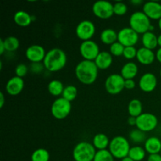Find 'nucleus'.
Returning a JSON list of instances; mask_svg holds the SVG:
<instances>
[{
    "mask_svg": "<svg viewBox=\"0 0 161 161\" xmlns=\"http://www.w3.org/2000/svg\"><path fill=\"white\" fill-rule=\"evenodd\" d=\"M158 26H159V28H160L161 31V18L158 20Z\"/></svg>",
    "mask_w": 161,
    "mask_h": 161,
    "instance_id": "47",
    "label": "nucleus"
},
{
    "mask_svg": "<svg viewBox=\"0 0 161 161\" xmlns=\"http://www.w3.org/2000/svg\"><path fill=\"white\" fill-rule=\"evenodd\" d=\"M72 110V104L70 102L62 97H58L52 103L50 112L52 116L57 119H63L67 117Z\"/></svg>",
    "mask_w": 161,
    "mask_h": 161,
    "instance_id": "6",
    "label": "nucleus"
},
{
    "mask_svg": "<svg viewBox=\"0 0 161 161\" xmlns=\"http://www.w3.org/2000/svg\"><path fill=\"white\" fill-rule=\"evenodd\" d=\"M130 28L135 30L138 35L144 34L149 31L151 25L150 19L143 13V11H135L129 18Z\"/></svg>",
    "mask_w": 161,
    "mask_h": 161,
    "instance_id": "5",
    "label": "nucleus"
},
{
    "mask_svg": "<svg viewBox=\"0 0 161 161\" xmlns=\"http://www.w3.org/2000/svg\"><path fill=\"white\" fill-rule=\"evenodd\" d=\"M124 48H125V47L117 41V42H114V43H113L112 45H110L109 52L113 56H122V55L124 54Z\"/></svg>",
    "mask_w": 161,
    "mask_h": 161,
    "instance_id": "33",
    "label": "nucleus"
},
{
    "mask_svg": "<svg viewBox=\"0 0 161 161\" xmlns=\"http://www.w3.org/2000/svg\"><path fill=\"white\" fill-rule=\"evenodd\" d=\"M113 12L117 16H123L127 12V6L124 2L118 1L113 4Z\"/></svg>",
    "mask_w": 161,
    "mask_h": 161,
    "instance_id": "34",
    "label": "nucleus"
},
{
    "mask_svg": "<svg viewBox=\"0 0 161 161\" xmlns=\"http://www.w3.org/2000/svg\"><path fill=\"white\" fill-rule=\"evenodd\" d=\"M160 155H161V150H160Z\"/></svg>",
    "mask_w": 161,
    "mask_h": 161,
    "instance_id": "49",
    "label": "nucleus"
},
{
    "mask_svg": "<svg viewBox=\"0 0 161 161\" xmlns=\"http://www.w3.org/2000/svg\"><path fill=\"white\" fill-rule=\"evenodd\" d=\"M64 89V84H63L62 82L58 80H51L47 86V90H48L49 93L54 97L62 95Z\"/></svg>",
    "mask_w": 161,
    "mask_h": 161,
    "instance_id": "26",
    "label": "nucleus"
},
{
    "mask_svg": "<svg viewBox=\"0 0 161 161\" xmlns=\"http://www.w3.org/2000/svg\"><path fill=\"white\" fill-rule=\"evenodd\" d=\"M14 20L18 26L28 27L32 22V16L25 10H18L14 14Z\"/></svg>",
    "mask_w": 161,
    "mask_h": 161,
    "instance_id": "21",
    "label": "nucleus"
},
{
    "mask_svg": "<svg viewBox=\"0 0 161 161\" xmlns=\"http://www.w3.org/2000/svg\"><path fill=\"white\" fill-rule=\"evenodd\" d=\"M28 70H29V69H28V67L25 64H23V63L18 64L15 68L16 76H18L20 78L23 79L27 75Z\"/></svg>",
    "mask_w": 161,
    "mask_h": 161,
    "instance_id": "35",
    "label": "nucleus"
},
{
    "mask_svg": "<svg viewBox=\"0 0 161 161\" xmlns=\"http://www.w3.org/2000/svg\"><path fill=\"white\" fill-rule=\"evenodd\" d=\"M158 36H156L153 31H147L144 33L142 36V42L143 47L149 49V50H154L158 46Z\"/></svg>",
    "mask_w": 161,
    "mask_h": 161,
    "instance_id": "22",
    "label": "nucleus"
},
{
    "mask_svg": "<svg viewBox=\"0 0 161 161\" xmlns=\"http://www.w3.org/2000/svg\"><path fill=\"white\" fill-rule=\"evenodd\" d=\"M146 151L144 148L139 146H135L130 147L128 153V157H130L134 161H142L146 157Z\"/></svg>",
    "mask_w": 161,
    "mask_h": 161,
    "instance_id": "27",
    "label": "nucleus"
},
{
    "mask_svg": "<svg viewBox=\"0 0 161 161\" xmlns=\"http://www.w3.org/2000/svg\"><path fill=\"white\" fill-rule=\"evenodd\" d=\"M147 161H161L160 153L149 154V157H148Z\"/></svg>",
    "mask_w": 161,
    "mask_h": 161,
    "instance_id": "39",
    "label": "nucleus"
},
{
    "mask_svg": "<svg viewBox=\"0 0 161 161\" xmlns=\"http://www.w3.org/2000/svg\"><path fill=\"white\" fill-rule=\"evenodd\" d=\"M50 158V153L46 149L42 148L36 149L31 156V161H49Z\"/></svg>",
    "mask_w": 161,
    "mask_h": 161,
    "instance_id": "29",
    "label": "nucleus"
},
{
    "mask_svg": "<svg viewBox=\"0 0 161 161\" xmlns=\"http://www.w3.org/2000/svg\"><path fill=\"white\" fill-rule=\"evenodd\" d=\"M25 87V82L22 78L13 76L9 79L6 84V91L11 96H17L20 94Z\"/></svg>",
    "mask_w": 161,
    "mask_h": 161,
    "instance_id": "16",
    "label": "nucleus"
},
{
    "mask_svg": "<svg viewBox=\"0 0 161 161\" xmlns=\"http://www.w3.org/2000/svg\"><path fill=\"white\" fill-rule=\"evenodd\" d=\"M97 153L92 143L80 142L72 150V157L75 161H93Z\"/></svg>",
    "mask_w": 161,
    "mask_h": 161,
    "instance_id": "4",
    "label": "nucleus"
},
{
    "mask_svg": "<svg viewBox=\"0 0 161 161\" xmlns=\"http://www.w3.org/2000/svg\"><path fill=\"white\" fill-rule=\"evenodd\" d=\"M110 140L108 137L105 134L98 133L94 135L93 138L92 144L97 150H103V149H107L109 146Z\"/></svg>",
    "mask_w": 161,
    "mask_h": 161,
    "instance_id": "24",
    "label": "nucleus"
},
{
    "mask_svg": "<svg viewBox=\"0 0 161 161\" xmlns=\"http://www.w3.org/2000/svg\"><path fill=\"white\" fill-rule=\"evenodd\" d=\"M130 149V143L125 137L116 136L110 140L108 150L114 158L123 160L128 157Z\"/></svg>",
    "mask_w": 161,
    "mask_h": 161,
    "instance_id": "3",
    "label": "nucleus"
},
{
    "mask_svg": "<svg viewBox=\"0 0 161 161\" xmlns=\"http://www.w3.org/2000/svg\"><path fill=\"white\" fill-rule=\"evenodd\" d=\"M138 50L135 48V47H126L124 48V54L123 56L127 60H132L137 57Z\"/></svg>",
    "mask_w": 161,
    "mask_h": 161,
    "instance_id": "36",
    "label": "nucleus"
},
{
    "mask_svg": "<svg viewBox=\"0 0 161 161\" xmlns=\"http://www.w3.org/2000/svg\"><path fill=\"white\" fill-rule=\"evenodd\" d=\"M45 69L43 65V63H31V65H30V70L31 72L36 74H39L40 72H42L43 71V69Z\"/></svg>",
    "mask_w": 161,
    "mask_h": 161,
    "instance_id": "37",
    "label": "nucleus"
},
{
    "mask_svg": "<svg viewBox=\"0 0 161 161\" xmlns=\"http://www.w3.org/2000/svg\"><path fill=\"white\" fill-rule=\"evenodd\" d=\"M45 49L39 44H32L25 50V57L31 63H39L43 61L46 56Z\"/></svg>",
    "mask_w": 161,
    "mask_h": 161,
    "instance_id": "13",
    "label": "nucleus"
},
{
    "mask_svg": "<svg viewBox=\"0 0 161 161\" xmlns=\"http://www.w3.org/2000/svg\"><path fill=\"white\" fill-rule=\"evenodd\" d=\"M100 39L104 44L112 45L118 41V32L113 28H105L101 32Z\"/></svg>",
    "mask_w": 161,
    "mask_h": 161,
    "instance_id": "23",
    "label": "nucleus"
},
{
    "mask_svg": "<svg viewBox=\"0 0 161 161\" xmlns=\"http://www.w3.org/2000/svg\"><path fill=\"white\" fill-rule=\"evenodd\" d=\"M127 122L128 124L130 126H136V122H137V118L133 117V116H130L127 119Z\"/></svg>",
    "mask_w": 161,
    "mask_h": 161,
    "instance_id": "40",
    "label": "nucleus"
},
{
    "mask_svg": "<svg viewBox=\"0 0 161 161\" xmlns=\"http://www.w3.org/2000/svg\"><path fill=\"white\" fill-rule=\"evenodd\" d=\"M98 70L94 61L83 60L75 66V74L80 83L84 85H91L97 80Z\"/></svg>",
    "mask_w": 161,
    "mask_h": 161,
    "instance_id": "1",
    "label": "nucleus"
},
{
    "mask_svg": "<svg viewBox=\"0 0 161 161\" xmlns=\"http://www.w3.org/2000/svg\"><path fill=\"white\" fill-rule=\"evenodd\" d=\"M93 161H114V157L108 149L97 150Z\"/></svg>",
    "mask_w": 161,
    "mask_h": 161,
    "instance_id": "32",
    "label": "nucleus"
},
{
    "mask_svg": "<svg viewBox=\"0 0 161 161\" xmlns=\"http://www.w3.org/2000/svg\"><path fill=\"white\" fill-rule=\"evenodd\" d=\"M138 86L140 89L144 92H152L157 86V76L152 72H146L143 74L138 82Z\"/></svg>",
    "mask_w": 161,
    "mask_h": 161,
    "instance_id": "14",
    "label": "nucleus"
},
{
    "mask_svg": "<svg viewBox=\"0 0 161 161\" xmlns=\"http://www.w3.org/2000/svg\"><path fill=\"white\" fill-rule=\"evenodd\" d=\"M138 34L130 27H125L118 32V42L124 47H135L138 42Z\"/></svg>",
    "mask_w": 161,
    "mask_h": 161,
    "instance_id": "12",
    "label": "nucleus"
},
{
    "mask_svg": "<svg viewBox=\"0 0 161 161\" xmlns=\"http://www.w3.org/2000/svg\"><path fill=\"white\" fill-rule=\"evenodd\" d=\"M95 25L89 20H82L75 28V34L77 37L83 41L91 40L95 34Z\"/></svg>",
    "mask_w": 161,
    "mask_h": 161,
    "instance_id": "11",
    "label": "nucleus"
},
{
    "mask_svg": "<svg viewBox=\"0 0 161 161\" xmlns=\"http://www.w3.org/2000/svg\"><path fill=\"white\" fill-rule=\"evenodd\" d=\"M158 119L157 116L150 113H143L137 117L136 127L143 132H149L157 128Z\"/></svg>",
    "mask_w": 161,
    "mask_h": 161,
    "instance_id": "7",
    "label": "nucleus"
},
{
    "mask_svg": "<svg viewBox=\"0 0 161 161\" xmlns=\"http://www.w3.org/2000/svg\"><path fill=\"white\" fill-rule=\"evenodd\" d=\"M42 63L45 69L49 72H58L65 66L67 63V55L63 50L55 47L47 52Z\"/></svg>",
    "mask_w": 161,
    "mask_h": 161,
    "instance_id": "2",
    "label": "nucleus"
},
{
    "mask_svg": "<svg viewBox=\"0 0 161 161\" xmlns=\"http://www.w3.org/2000/svg\"><path fill=\"white\" fill-rule=\"evenodd\" d=\"M92 11L96 17L103 20L110 18L114 14L113 4L106 0L96 1L92 6Z\"/></svg>",
    "mask_w": 161,
    "mask_h": 161,
    "instance_id": "9",
    "label": "nucleus"
},
{
    "mask_svg": "<svg viewBox=\"0 0 161 161\" xmlns=\"http://www.w3.org/2000/svg\"><path fill=\"white\" fill-rule=\"evenodd\" d=\"M125 80L118 73H113L108 75L105 81V88L110 94H118L124 89Z\"/></svg>",
    "mask_w": 161,
    "mask_h": 161,
    "instance_id": "8",
    "label": "nucleus"
},
{
    "mask_svg": "<svg viewBox=\"0 0 161 161\" xmlns=\"http://www.w3.org/2000/svg\"><path fill=\"white\" fill-rule=\"evenodd\" d=\"M136 86V83L134 80H125L124 87L127 90H133Z\"/></svg>",
    "mask_w": 161,
    "mask_h": 161,
    "instance_id": "38",
    "label": "nucleus"
},
{
    "mask_svg": "<svg viewBox=\"0 0 161 161\" xmlns=\"http://www.w3.org/2000/svg\"><path fill=\"white\" fill-rule=\"evenodd\" d=\"M127 110L130 116L138 117L142 113V103L139 99L134 98L130 101L127 106Z\"/></svg>",
    "mask_w": 161,
    "mask_h": 161,
    "instance_id": "25",
    "label": "nucleus"
},
{
    "mask_svg": "<svg viewBox=\"0 0 161 161\" xmlns=\"http://www.w3.org/2000/svg\"><path fill=\"white\" fill-rule=\"evenodd\" d=\"M138 67L136 63L129 61L123 65L120 71V75L124 77V80H134L138 75Z\"/></svg>",
    "mask_w": 161,
    "mask_h": 161,
    "instance_id": "19",
    "label": "nucleus"
},
{
    "mask_svg": "<svg viewBox=\"0 0 161 161\" xmlns=\"http://www.w3.org/2000/svg\"><path fill=\"white\" fill-rule=\"evenodd\" d=\"M136 58L140 64H144V65H149L155 61L156 53H154L153 50L142 47L138 50Z\"/></svg>",
    "mask_w": 161,
    "mask_h": 161,
    "instance_id": "17",
    "label": "nucleus"
},
{
    "mask_svg": "<svg viewBox=\"0 0 161 161\" xmlns=\"http://www.w3.org/2000/svg\"><path fill=\"white\" fill-rule=\"evenodd\" d=\"M142 11L150 20H159L161 18V4L158 2H146L143 5Z\"/></svg>",
    "mask_w": 161,
    "mask_h": 161,
    "instance_id": "15",
    "label": "nucleus"
},
{
    "mask_svg": "<svg viewBox=\"0 0 161 161\" xmlns=\"http://www.w3.org/2000/svg\"><path fill=\"white\" fill-rule=\"evenodd\" d=\"M156 58H157V61H158L161 64V48L160 47L157 50V52H156Z\"/></svg>",
    "mask_w": 161,
    "mask_h": 161,
    "instance_id": "43",
    "label": "nucleus"
},
{
    "mask_svg": "<svg viewBox=\"0 0 161 161\" xmlns=\"http://www.w3.org/2000/svg\"><path fill=\"white\" fill-rule=\"evenodd\" d=\"M144 149L149 154L160 153L161 150V141L155 136L149 137L145 142Z\"/></svg>",
    "mask_w": 161,
    "mask_h": 161,
    "instance_id": "20",
    "label": "nucleus"
},
{
    "mask_svg": "<svg viewBox=\"0 0 161 161\" xmlns=\"http://www.w3.org/2000/svg\"><path fill=\"white\" fill-rule=\"evenodd\" d=\"M113 61V55L108 51H101L96 59L94 60V63L96 64L98 69L105 70L108 69L112 65Z\"/></svg>",
    "mask_w": 161,
    "mask_h": 161,
    "instance_id": "18",
    "label": "nucleus"
},
{
    "mask_svg": "<svg viewBox=\"0 0 161 161\" xmlns=\"http://www.w3.org/2000/svg\"><path fill=\"white\" fill-rule=\"evenodd\" d=\"M157 39H158V46L161 48V34L159 35L158 37H157Z\"/></svg>",
    "mask_w": 161,
    "mask_h": 161,
    "instance_id": "45",
    "label": "nucleus"
},
{
    "mask_svg": "<svg viewBox=\"0 0 161 161\" xmlns=\"http://www.w3.org/2000/svg\"><path fill=\"white\" fill-rule=\"evenodd\" d=\"M5 104V96L3 92H0V108H3Z\"/></svg>",
    "mask_w": 161,
    "mask_h": 161,
    "instance_id": "42",
    "label": "nucleus"
},
{
    "mask_svg": "<svg viewBox=\"0 0 161 161\" xmlns=\"http://www.w3.org/2000/svg\"><path fill=\"white\" fill-rule=\"evenodd\" d=\"M100 52L98 44L92 39L83 41L80 46V53L83 60L94 61Z\"/></svg>",
    "mask_w": 161,
    "mask_h": 161,
    "instance_id": "10",
    "label": "nucleus"
},
{
    "mask_svg": "<svg viewBox=\"0 0 161 161\" xmlns=\"http://www.w3.org/2000/svg\"><path fill=\"white\" fill-rule=\"evenodd\" d=\"M5 49L7 52H14L20 47V41L16 36H8L3 39Z\"/></svg>",
    "mask_w": 161,
    "mask_h": 161,
    "instance_id": "28",
    "label": "nucleus"
},
{
    "mask_svg": "<svg viewBox=\"0 0 161 161\" xmlns=\"http://www.w3.org/2000/svg\"><path fill=\"white\" fill-rule=\"evenodd\" d=\"M6 51V49H5L4 42H3V39H0V54H3V53Z\"/></svg>",
    "mask_w": 161,
    "mask_h": 161,
    "instance_id": "41",
    "label": "nucleus"
},
{
    "mask_svg": "<svg viewBox=\"0 0 161 161\" xmlns=\"http://www.w3.org/2000/svg\"><path fill=\"white\" fill-rule=\"evenodd\" d=\"M121 161H134V160H131V159H130V157H125V158L123 159V160H121Z\"/></svg>",
    "mask_w": 161,
    "mask_h": 161,
    "instance_id": "46",
    "label": "nucleus"
},
{
    "mask_svg": "<svg viewBox=\"0 0 161 161\" xmlns=\"http://www.w3.org/2000/svg\"><path fill=\"white\" fill-rule=\"evenodd\" d=\"M77 94H78V91L74 85H68V86H64L61 97L69 102H72V101L76 98Z\"/></svg>",
    "mask_w": 161,
    "mask_h": 161,
    "instance_id": "30",
    "label": "nucleus"
},
{
    "mask_svg": "<svg viewBox=\"0 0 161 161\" xmlns=\"http://www.w3.org/2000/svg\"><path fill=\"white\" fill-rule=\"evenodd\" d=\"M130 3L134 5H139L142 3V0H132Z\"/></svg>",
    "mask_w": 161,
    "mask_h": 161,
    "instance_id": "44",
    "label": "nucleus"
},
{
    "mask_svg": "<svg viewBox=\"0 0 161 161\" xmlns=\"http://www.w3.org/2000/svg\"><path fill=\"white\" fill-rule=\"evenodd\" d=\"M129 138L133 142L142 143L145 142L147 138H146V133L138 129H134L129 134Z\"/></svg>",
    "mask_w": 161,
    "mask_h": 161,
    "instance_id": "31",
    "label": "nucleus"
},
{
    "mask_svg": "<svg viewBox=\"0 0 161 161\" xmlns=\"http://www.w3.org/2000/svg\"><path fill=\"white\" fill-rule=\"evenodd\" d=\"M160 77H161V68H160Z\"/></svg>",
    "mask_w": 161,
    "mask_h": 161,
    "instance_id": "48",
    "label": "nucleus"
}]
</instances>
